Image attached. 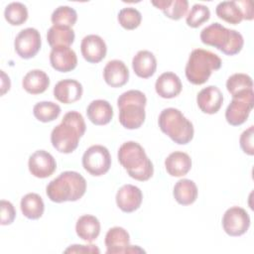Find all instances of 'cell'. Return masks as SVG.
Returning <instances> with one entry per match:
<instances>
[{
  "mask_svg": "<svg viewBox=\"0 0 254 254\" xmlns=\"http://www.w3.org/2000/svg\"><path fill=\"white\" fill-rule=\"evenodd\" d=\"M86 125L82 115L74 110L66 112L62 122L51 133L53 147L60 153H72L78 146L79 139L83 136Z\"/></svg>",
  "mask_w": 254,
  "mask_h": 254,
  "instance_id": "obj_1",
  "label": "cell"
},
{
  "mask_svg": "<svg viewBox=\"0 0 254 254\" xmlns=\"http://www.w3.org/2000/svg\"><path fill=\"white\" fill-rule=\"evenodd\" d=\"M118 161L127 171L128 175L137 181H148L154 174L151 160L145 153L143 147L134 141L123 143L118 150Z\"/></svg>",
  "mask_w": 254,
  "mask_h": 254,
  "instance_id": "obj_2",
  "label": "cell"
},
{
  "mask_svg": "<svg viewBox=\"0 0 254 254\" xmlns=\"http://www.w3.org/2000/svg\"><path fill=\"white\" fill-rule=\"evenodd\" d=\"M86 190V181L77 172L65 171L63 172L51 181L46 192L48 197L54 202L76 201L83 196Z\"/></svg>",
  "mask_w": 254,
  "mask_h": 254,
  "instance_id": "obj_3",
  "label": "cell"
},
{
  "mask_svg": "<svg viewBox=\"0 0 254 254\" xmlns=\"http://www.w3.org/2000/svg\"><path fill=\"white\" fill-rule=\"evenodd\" d=\"M200 41L204 45L216 48L226 56L238 54L244 45L243 37L239 32L227 29L217 22L202 29Z\"/></svg>",
  "mask_w": 254,
  "mask_h": 254,
  "instance_id": "obj_4",
  "label": "cell"
},
{
  "mask_svg": "<svg viewBox=\"0 0 254 254\" xmlns=\"http://www.w3.org/2000/svg\"><path fill=\"white\" fill-rule=\"evenodd\" d=\"M146 95L140 91L131 89L123 92L117 99L119 108V122L126 129H138L145 121Z\"/></svg>",
  "mask_w": 254,
  "mask_h": 254,
  "instance_id": "obj_5",
  "label": "cell"
},
{
  "mask_svg": "<svg viewBox=\"0 0 254 254\" xmlns=\"http://www.w3.org/2000/svg\"><path fill=\"white\" fill-rule=\"evenodd\" d=\"M221 60L216 54L203 49H195L189 57L185 69L186 77L192 84H203L213 70L221 67Z\"/></svg>",
  "mask_w": 254,
  "mask_h": 254,
  "instance_id": "obj_6",
  "label": "cell"
},
{
  "mask_svg": "<svg viewBox=\"0 0 254 254\" xmlns=\"http://www.w3.org/2000/svg\"><path fill=\"white\" fill-rule=\"evenodd\" d=\"M158 124L161 131L177 144L186 145L193 138L192 123L177 108L164 109L159 115Z\"/></svg>",
  "mask_w": 254,
  "mask_h": 254,
  "instance_id": "obj_7",
  "label": "cell"
},
{
  "mask_svg": "<svg viewBox=\"0 0 254 254\" xmlns=\"http://www.w3.org/2000/svg\"><path fill=\"white\" fill-rule=\"evenodd\" d=\"M253 89H249L232 96V100L225 110V119L228 124L232 126H239L243 124L247 120L253 108Z\"/></svg>",
  "mask_w": 254,
  "mask_h": 254,
  "instance_id": "obj_8",
  "label": "cell"
},
{
  "mask_svg": "<svg viewBox=\"0 0 254 254\" xmlns=\"http://www.w3.org/2000/svg\"><path fill=\"white\" fill-rule=\"evenodd\" d=\"M82 166L91 176L99 177L106 174L111 166L108 149L102 145L90 146L82 156Z\"/></svg>",
  "mask_w": 254,
  "mask_h": 254,
  "instance_id": "obj_9",
  "label": "cell"
},
{
  "mask_svg": "<svg viewBox=\"0 0 254 254\" xmlns=\"http://www.w3.org/2000/svg\"><path fill=\"white\" fill-rule=\"evenodd\" d=\"M215 13L221 20L237 25L242 20L253 19V9L251 2L246 1H222L217 4Z\"/></svg>",
  "mask_w": 254,
  "mask_h": 254,
  "instance_id": "obj_10",
  "label": "cell"
},
{
  "mask_svg": "<svg viewBox=\"0 0 254 254\" xmlns=\"http://www.w3.org/2000/svg\"><path fill=\"white\" fill-rule=\"evenodd\" d=\"M41 45L40 32L35 28H26L20 31L14 41L15 52L25 60L34 58L39 53Z\"/></svg>",
  "mask_w": 254,
  "mask_h": 254,
  "instance_id": "obj_11",
  "label": "cell"
},
{
  "mask_svg": "<svg viewBox=\"0 0 254 254\" xmlns=\"http://www.w3.org/2000/svg\"><path fill=\"white\" fill-rule=\"evenodd\" d=\"M250 226V216L239 206L228 208L222 216V227L229 236H240L246 233Z\"/></svg>",
  "mask_w": 254,
  "mask_h": 254,
  "instance_id": "obj_12",
  "label": "cell"
},
{
  "mask_svg": "<svg viewBox=\"0 0 254 254\" xmlns=\"http://www.w3.org/2000/svg\"><path fill=\"white\" fill-rule=\"evenodd\" d=\"M30 173L40 179H45L54 174L57 169L55 158L45 150H38L34 152L28 162Z\"/></svg>",
  "mask_w": 254,
  "mask_h": 254,
  "instance_id": "obj_13",
  "label": "cell"
},
{
  "mask_svg": "<svg viewBox=\"0 0 254 254\" xmlns=\"http://www.w3.org/2000/svg\"><path fill=\"white\" fill-rule=\"evenodd\" d=\"M80 52L86 62L90 64H97L105 58L107 47L100 36L87 35L81 41Z\"/></svg>",
  "mask_w": 254,
  "mask_h": 254,
  "instance_id": "obj_14",
  "label": "cell"
},
{
  "mask_svg": "<svg viewBox=\"0 0 254 254\" xmlns=\"http://www.w3.org/2000/svg\"><path fill=\"white\" fill-rule=\"evenodd\" d=\"M115 199L117 206L123 212L130 213L140 207L143 199V194L138 187L128 184L122 186L118 190Z\"/></svg>",
  "mask_w": 254,
  "mask_h": 254,
  "instance_id": "obj_15",
  "label": "cell"
},
{
  "mask_svg": "<svg viewBox=\"0 0 254 254\" xmlns=\"http://www.w3.org/2000/svg\"><path fill=\"white\" fill-rule=\"evenodd\" d=\"M196 103L203 113L214 114L218 112L223 103L222 92L215 85L206 86L197 93Z\"/></svg>",
  "mask_w": 254,
  "mask_h": 254,
  "instance_id": "obj_16",
  "label": "cell"
},
{
  "mask_svg": "<svg viewBox=\"0 0 254 254\" xmlns=\"http://www.w3.org/2000/svg\"><path fill=\"white\" fill-rule=\"evenodd\" d=\"M50 63L57 71L68 72L76 67V54L69 47L53 48L50 53Z\"/></svg>",
  "mask_w": 254,
  "mask_h": 254,
  "instance_id": "obj_17",
  "label": "cell"
},
{
  "mask_svg": "<svg viewBox=\"0 0 254 254\" xmlns=\"http://www.w3.org/2000/svg\"><path fill=\"white\" fill-rule=\"evenodd\" d=\"M83 88L80 82L75 79L60 80L54 87V96L64 104L74 103L81 98Z\"/></svg>",
  "mask_w": 254,
  "mask_h": 254,
  "instance_id": "obj_18",
  "label": "cell"
},
{
  "mask_svg": "<svg viewBox=\"0 0 254 254\" xmlns=\"http://www.w3.org/2000/svg\"><path fill=\"white\" fill-rule=\"evenodd\" d=\"M104 243L107 254L127 253L130 246V236L123 227L114 226L107 231Z\"/></svg>",
  "mask_w": 254,
  "mask_h": 254,
  "instance_id": "obj_19",
  "label": "cell"
},
{
  "mask_svg": "<svg viewBox=\"0 0 254 254\" xmlns=\"http://www.w3.org/2000/svg\"><path fill=\"white\" fill-rule=\"evenodd\" d=\"M103 78L111 87H121L129 79V70L124 62L120 60L109 61L103 69Z\"/></svg>",
  "mask_w": 254,
  "mask_h": 254,
  "instance_id": "obj_20",
  "label": "cell"
},
{
  "mask_svg": "<svg viewBox=\"0 0 254 254\" xmlns=\"http://www.w3.org/2000/svg\"><path fill=\"white\" fill-rule=\"evenodd\" d=\"M182 81L180 77L171 71L162 73L156 80L155 89L162 98H174L182 91Z\"/></svg>",
  "mask_w": 254,
  "mask_h": 254,
  "instance_id": "obj_21",
  "label": "cell"
},
{
  "mask_svg": "<svg viewBox=\"0 0 254 254\" xmlns=\"http://www.w3.org/2000/svg\"><path fill=\"white\" fill-rule=\"evenodd\" d=\"M132 67L135 74L141 78L151 77L157 69V60L150 51H139L132 60Z\"/></svg>",
  "mask_w": 254,
  "mask_h": 254,
  "instance_id": "obj_22",
  "label": "cell"
},
{
  "mask_svg": "<svg viewBox=\"0 0 254 254\" xmlns=\"http://www.w3.org/2000/svg\"><path fill=\"white\" fill-rule=\"evenodd\" d=\"M86 115L94 125H106L113 117V108L107 100L96 99L87 106Z\"/></svg>",
  "mask_w": 254,
  "mask_h": 254,
  "instance_id": "obj_23",
  "label": "cell"
},
{
  "mask_svg": "<svg viewBox=\"0 0 254 254\" xmlns=\"http://www.w3.org/2000/svg\"><path fill=\"white\" fill-rule=\"evenodd\" d=\"M165 168L170 176L183 177L190 172L191 168V159L185 152L175 151L165 160Z\"/></svg>",
  "mask_w": 254,
  "mask_h": 254,
  "instance_id": "obj_24",
  "label": "cell"
},
{
  "mask_svg": "<svg viewBox=\"0 0 254 254\" xmlns=\"http://www.w3.org/2000/svg\"><path fill=\"white\" fill-rule=\"evenodd\" d=\"M22 85L30 94H41L49 87L50 78L42 69H32L24 76Z\"/></svg>",
  "mask_w": 254,
  "mask_h": 254,
  "instance_id": "obj_25",
  "label": "cell"
},
{
  "mask_svg": "<svg viewBox=\"0 0 254 254\" xmlns=\"http://www.w3.org/2000/svg\"><path fill=\"white\" fill-rule=\"evenodd\" d=\"M75 231L79 238L86 242H92L100 233L99 220L90 214L80 216L75 224Z\"/></svg>",
  "mask_w": 254,
  "mask_h": 254,
  "instance_id": "obj_26",
  "label": "cell"
},
{
  "mask_svg": "<svg viewBox=\"0 0 254 254\" xmlns=\"http://www.w3.org/2000/svg\"><path fill=\"white\" fill-rule=\"evenodd\" d=\"M176 201L182 205H190L197 198V188L193 181L182 179L178 181L173 190Z\"/></svg>",
  "mask_w": 254,
  "mask_h": 254,
  "instance_id": "obj_27",
  "label": "cell"
},
{
  "mask_svg": "<svg viewBox=\"0 0 254 254\" xmlns=\"http://www.w3.org/2000/svg\"><path fill=\"white\" fill-rule=\"evenodd\" d=\"M74 31L69 27L53 25L47 33V41L53 48L69 47L74 41Z\"/></svg>",
  "mask_w": 254,
  "mask_h": 254,
  "instance_id": "obj_28",
  "label": "cell"
},
{
  "mask_svg": "<svg viewBox=\"0 0 254 254\" xmlns=\"http://www.w3.org/2000/svg\"><path fill=\"white\" fill-rule=\"evenodd\" d=\"M21 211L29 219H39L45 210V204L42 197L35 192L25 194L21 199Z\"/></svg>",
  "mask_w": 254,
  "mask_h": 254,
  "instance_id": "obj_29",
  "label": "cell"
},
{
  "mask_svg": "<svg viewBox=\"0 0 254 254\" xmlns=\"http://www.w3.org/2000/svg\"><path fill=\"white\" fill-rule=\"evenodd\" d=\"M155 7L162 10L164 15L172 20H180L183 18L189 8L187 0H159L151 2Z\"/></svg>",
  "mask_w": 254,
  "mask_h": 254,
  "instance_id": "obj_30",
  "label": "cell"
},
{
  "mask_svg": "<svg viewBox=\"0 0 254 254\" xmlns=\"http://www.w3.org/2000/svg\"><path fill=\"white\" fill-rule=\"evenodd\" d=\"M61 111L60 105L52 101L38 102L33 108L35 118L44 123L56 120L60 116Z\"/></svg>",
  "mask_w": 254,
  "mask_h": 254,
  "instance_id": "obj_31",
  "label": "cell"
},
{
  "mask_svg": "<svg viewBox=\"0 0 254 254\" xmlns=\"http://www.w3.org/2000/svg\"><path fill=\"white\" fill-rule=\"evenodd\" d=\"M228 92L234 96L249 89H253L252 78L246 73H234L230 75L226 81Z\"/></svg>",
  "mask_w": 254,
  "mask_h": 254,
  "instance_id": "obj_32",
  "label": "cell"
},
{
  "mask_svg": "<svg viewBox=\"0 0 254 254\" xmlns=\"http://www.w3.org/2000/svg\"><path fill=\"white\" fill-rule=\"evenodd\" d=\"M4 17L9 24L20 26L28 19V9L23 3L12 2L6 6Z\"/></svg>",
  "mask_w": 254,
  "mask_h": 254,
  "instance_id": "obj_33",
  "label": "cell"
},
{
  "mask_svg": "<svg viewBox=\"0 0 254 254\" xmlns=\"http://www.w3.org/2000/svg\"><path fill=\"white\" fill-rule=\"evenodd\" d=\"M77 20L76 11L69 6H60L56 8L51 16V21L55 26H64L71 28Z\"/></svg>",
  "mask_w": 254,
  "mask_h": 254,
  "instance_id": "obj_34",
  "label": "cell"
},
{
  "mask_svg": "<svg viewBox=\"0 0 254 254\" xmlns=\"http://www.w3.org/2000/svg\"><path fill=\"white\" fill-rule=\"evenodd\" d=\"M118 22L126 30H134L138 28L142 21L141 13L133 7L123 8L119 11L117 16Z\"/></svg>",
  "mask_w": 254,
  "mask_h": 254,
  "instance_id": "obj_35",
  "label": "cell"
},
{
  "mask_svg": "<svg viewBox=\"0 0 254 254\" xmlns=\"http://www.w3.org/2000/svg\"><path fill=\"white\" fill-rule=\"evenodd\" d=\"M210 18V11L207 6L202 4H194L189 12L186 22L190 28H198Z\"/></svg>",
  "mask_w": 254,
  "mask_h": 254,
  "instance_id": "obj_36",
  "label": "cell"
},
{
  "mask_svg": "<svg viewBox=\"0 0 254 254\" xmlns=\"http://www.w3.org/2000/svg\"><path fill=\"white\" fill-rule=\"evenodd\" d=\"M253 136H254V126H250L248 129L242 132L240 135L239 143L242 151L250 156L254 155V146H253Z\"/></svg>",
  "mask_w": 254,
  "mask_h": 254,
  "instance_id": "obj_37",
  "label": "cell"
},
{
  "mask_svg": "<svg viewBox=\"0 0 254 254\" xmlns=\"http://www.w3.org/2000/svg\"><path fill=\"white\" fill-rule=\"evenodd\" d=\"M1 225L11 224L16 216V210L14 205L5 199L1 200Z\"/></svg>",
  "mask_w": 254,
  "mask_h": 254,
  "instance_id": "obj_38",
  "label": "cell"
},
{
  "mask_svg": "<svg viewBox=\"0 0 254 254\" xmlns=\"http://www.w3.org/2000/svg\"><path fill=\"white\" fill-rule=\"evenodd\" d=\"M64 253H100V250L96 245H70L64 250Z\"/></svg>",
  "mask_w": 254,
  "mask_h": 254,
  "instance_id": "obj_39",
  "label": "cell"
},
{
  "mask_svg": "<svg viewBox=\"0 0 254 254\" xmlns=\"http://www.w3.org/2000/svg\"><path fill=\"white\" fill-rule=\"evenodd\" d=\"M1 76H2V85H1L2 91H1V94L3 95V94H5V92H7L10 89L11 82H10L9 76H7L3 70H1Z\"/></svg>",
  "mask_w": 254,
  "mask_h": 254,
  "instance_id": "obj_40",
  "label": "cell"
}]
</instances>
